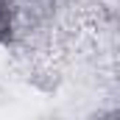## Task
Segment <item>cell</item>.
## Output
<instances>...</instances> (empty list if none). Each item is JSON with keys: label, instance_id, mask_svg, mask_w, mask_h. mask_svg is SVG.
I'll list each match as a JSON object with an SVG mask.
<instances>
[{"label": "cell", "instance_id": "6da1fadb", "mask_svg": "<svg viewBox=\"0 0 120 120\" xmlns=\"http://www.w3.org/2000/svg\"><path fill=\"white\" fill-rule=\"evenodd\" d=\"M17 34V0H0V45H11Z\"/></svg>", "mask_w": 120, "mask_h": 120}]
</instances>
